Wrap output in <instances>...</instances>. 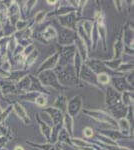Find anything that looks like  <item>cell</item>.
Instances as JSON below:
<instances>
[{
    "instance_id": "obj_1",
    "label": "cell",
    "mask_w": 134,
    "mask_h": 150,
    "mask_svg": "<svg viewBox=\"0 0 134 150\" xmlns=\"http://www.w3.org/2000/svg\"><path fill=\"white\" fill-rule=\"evenodd\" d=\"M79 97H76L74 99H72V101L69 103V112L71 113L72 115H74L75 113H77V111L79 110V107H80V101L77 102Z\"/></svg>"
},
{
    "instance_id": "obj_2",
    "label": "cell",
    "mask_w": 134,
    "mask_h": 150,
    "mask_svg": "<svg viewBox=\"0 0 134 150\" xmlns=\"http://www.w3.org/2000/svg\"><path fill=\"white\" fill-rule=\"evenodd\" d=\"M43 35H44L45 38H52L55 36V31L54 29H52L51 27H48L46 29V31L44 33H43Z\"/></svg>"
},
{
    "instance_id": "obj_3",
    "label": "cell",
    "mask_w": 134,
    "mask_h": 150,
    "mask_svg": "<svg viewBox=\"0 0 134 150\" xmlns=\"http://www.w3.org/2000/svg\"><path fill=\"white\" fill-rule=\"evenodd\" d=\"M98 81L102 84H106L109 81V77L107 74H99L98 75Z\"/></svg>"
},
{
    "instance_id": "obj_4",
    "label": "cell",
    "mask_w": 134,
    "mask_h": 150,
    "mask_svg": "<svg viewBox=\"0 0 134 150\" xmlns=\"http://www.w3.org/2000/svg\"><path fill=\"white\" fill-rule=\"evenodd\" d=\"M36 103L38 104V105H44V104H46V98L44 97H38L37 99H36Z\"/></svg>"
},
{
    "instance_id": "obj_5",
    "label": "cell",
    "mask_w": 134,
    "mask_h": 150,
    "mask_svg": "<svg viewBox=\"0 0 134 150\" xmlns=\"http://www.w3.org/2000/svg\"><path fill=\"white\" fill-rule=\"evenodd\" d=\"M84 132H85L84 134L86 135L87 137H89V136H91V135H92V132H93V131H92L91 128H88V127H87V128H85Z\"/></svg>"
},
{
    "instance_id": "obj_6",
    "label": "cell",
    "mask_w": 134,
    "mask_h": 150,
    "mask_svg": "<svg viewBox=\"0 0 134 150\" xmlns=\"http://www.w3.org/2000/svg\"><path fill=\"white\" fill-rule=\"evenodd\" d=\"M15 150H23V148H22V147H16Z\"/></svg>"
}]
</instances>
